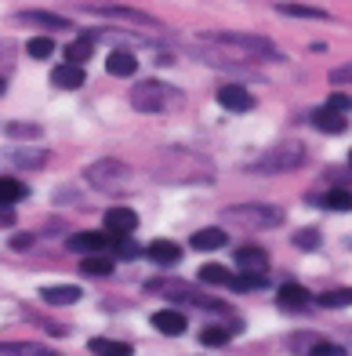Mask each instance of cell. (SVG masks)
Wrapping results in <instances>:
<instances>
[{
  "label": "cell",
  "instance_id": "obj_17",
  "mask_svg": "<svg viewBox=\"0 0 352 356\" xmlns=\"http://www.w3.org/2000/svg\"><path fill=\"white\" fill-rule=\"evenodd\" d=\"M40 298H44L47 305H73L76 298H84V295H80L76 284H55V287H44Z\"/></svg>",
  "mask_w": 352,
  "mask_h": 356
},
{
  "label": "cell",
  "instance_id": "obj_28",
  "mask_svg": "<svg viewBox=\"0 0 352 356\" xmlns=\"http://www.w3.org/2000/svg\"><path fill=\"white\" fill-rule=\"evenodd\" d=\"M200 280L203 284H229L233 273L226 266H218V262H207V266H200Z\"/></svg>",
  "mask_w": 352,
  "mask_h": 356
},
{
  "label": "cell",
  "instance_id": "obj_18",
  "mask_svg": "<svg viewBox=\"0 0 352 356\" xmlns=\"http://www.w3.org/2000/svg\"><path fill=\"white\" fill-rule=\"evenodd\" d=\"M226 229H218V225H207V229H196L193 233V248L196 251H218V248H226Z\"/></svg>",
  "mask_w": 352,
  "mask_h": 356
},
{
  "label": "cell",
  "instance_id": "obj_24",
  "mask_svg": "<svg viewBox=\"0 0 352 356\" xmlns=\"http://www.w3.org/2000/svg\"><path fill=\"white\" fill-rule=\"evenodd\" d=\"M22 197H29L26 182H15V178H0V207H8V204H19Z\"/></svg>",
  "mask_w": 352,
  "mask_h": 356
},
{
  "label": "cell",
  "instance_id": "obj_2",
  "mask_svg": "<svg viewBox=\"0 0 352 356\" xmlns=\"http://www.w3.org/2000/svg\"><path fill=\"white\" fill-rule=\"evenodd\" d=\"M153 178L167 186H211L215 164L189 149H160V156L153 160Z\"/></svg>",
  "mask_w": 352,
  "mask_h": 356
},
{
  "label": "cell",
  "instance_id": "obj_30",
  "mask_svg": "<svg viewBox=\"0 0 352 356\" xmlns=\"http://www.w3.org/2000/svg\"><path fill=\"white\" fill-rule=\"evenodd\" d=\"M236 331H240V327H203V331H200V342H203V346H226Z\"/></svg>",
  "mask_w": 352,
  "mask_h": 356
},
{
  "label": "cell",
  "instance_id": "obj_26",
  "mask_svg": "<svg viewBox=\"0 0 352 356\" xmlns=\"http://www.w3.org/2000/svg\"><path fill=\"white\" fill-rule=\"evenodd\" d=\"M280 15H287V19H330L324 8H309V4H280Z\"/></svg>",
  "mask_w": 352,
  "mask_h": 356
},
{
  "label": "cell",
  "instance_id": "obj_12",
  "mask_svg": "<svg viewBox=\"0 0 352 356\" xmlns=\"http://www.w3.org/2000/svg\"><path fill=\"white\" fill-rule=\"evenodd\" d=\"M146 258H149L153 266L171 269V266L182 258V248H178V244H171V240H153V244L146 248Z\"/></svg>",
  "mask_w": 352,
  "mask_h": 356
},
{
  "label": "cell",
  "instance_id": "obj_5",
  "mask_svg": "<svg viewBox=\"0 0 352 356\" xmlns=\"http://www.w3.org/2000/svg\"><path fill=\"white\" fill-rule=\"evenodd\" d=\"M305 164V145L301 142H276L273 149H265L258 160H254V171H265V175H283V171H294Z\"/></svg>",
  "mask_w": 352,
  "mask_h": 356
},
{
  "label": "cell",
  "instance_id": "obj_7",
  "mask_svg": "<svg viewBox=\"0 0 352 356\" xmlns=\"http://www.w3.org/2000/svg\"><path fill=\"white\" fill-rule=\"evenodd\" d=\"M113 244H117V240L109 236V233H73L66 240V248L76 251V254H102V251H109Z\"/></svg>",
  "mask_w": 352,
  "mask_h": 356
},
{
  "label": "cell",
  "instance_id": "obj_32",
  "mask_svg": "<svg viewBox=\"0 0 352 356\" xmlns=\"http://www.w3.org/2000/svg\"><path fill=\"white\" fill-rule=\"evenodd\" d=\"M229 287H236V291H254V287H265V273H233V280H229Z\"/></svg>",
  "mask_w": 352,
  "mask_h": 356
},
{
  "label": "cell",
  "instance_id": "obj_15",
  "mask_svg": "<svg viewBox=\"0 0 352 356\" xmlns=\"http://www.w3.org/2000/svg\"><path fill=\"white\" fill-rule=\"evenodd\" d=\"M269 254L262 248H236V269L240 273H265Z\"/></svg>",
  "mask_w": 352,
  "mask_h": 356
},
{
  "label": "cell",
  "instance_id": "obj_6",
  "mask_svg": "<svg viewBox=\"0 0 352 356\" xmlns=\"http://www.w3.org/2000/svg\"><path fill=\"white\" fill-rule=\"evenodd\" d=\"M226 218L247 229H273L283 222V211L273 204H240V207H226Z\"/></svg>",
  "mask_w": 352,
  "mask_h": 356
},
{
  "label": "cell",
  "instance_id": "obj_33",
  "mask_svg": "<svg viewBox=\"0 0 352 356\" xmlns=\"http://www.w3.org/2000/svg\"><path fill=\"white\" fill-rule=\"evenodd\" d=\"M33 58H51L55 55V37H37V40H29V47H26Z\"/></svg>",
  "mask_w": 352,
  "mask_h": 356
},
{
  "label": "cell",
  "instance_id": "obj_21",
  "mask_svg": "<svg viewBox=\"0 0 352 356\" xmlns=\"http://www.w3.org/2000/svg\"><path fill=\"white\" fill-rule=\"evenodd\" d=\"M91 55H94V40L91 37H80V40H73L66 47V62H69V66H87Z\"/></svg>",
  "mask_w": 352,
  "mask_h": 356
},
{
  "label": "cell",
  "instance_id": "obj_4",
  "mask_svg": "<svg viewBox=\"0 0 352 356\" xmlns=\"http://www.w3.org/2000/svg\"><path fill=\"white\" fill-rule=\"evenodd\" d=\"M131 106L138 113H171L185 106L182 88L164 84V80H142L138 88H131Z\"/></svg>",
  "mask_w": 352,
  "mask_h": 356
},
{
  "label": "cell",
  "instance_id": "obj_13",
  "mask_svg": "<svg viewBox=\"0 0 352 356\" xmlns=\"http://www.w3.org/2000/svg\"><path fill=\"white\" fill-rule=\"evenodd\" d=\"M91 11H99V15H109V19H124V22H135V26H149V29H160V19H153V15H146V11H131V8H120V4H113V8H91Z\"/></svg>",
  "mask_w": 352,
  "mask_h": 356
},
{
  "label": "cell",
  "instance_id": "obj_39",
  "mask_svg": "<svg viewBox=\"0 0 352 356\" xmlns=\"http://www.w3.org/2000/svg\"><path fill=\"white\" fill-rule=\"evenodd\" d=\"M312 356H349V353H345L342 346H330V342H316Z\"/></svg>",
  "mask_w": 352,
  "mask_h": 356
},
{
  "label": "cell",
  "instance_id": "obj_41",
  "mask_svg": "<svg viewBox=\"0 0 352 356\" xmlns=\"http://www.w3.org/2000/svg\"><path fill=\"white\" fill-rule=\"evenodd\" d=\"M0 225H15V211H8V207H0Z\"/></svg>",
  "mask_w": 352,
  "mask_h": 356
},
{
  "label": "cell",
  "instance_id": "obj_34",
  "mask_svg": "<svg viewBox=\"0 0 352 356\" xmlns=\"http://www.w3.org/2000/svg\"><path fill=\"white\" fill-rule=\"evenodd\" d=\"M294 248L316 251V248H319V229H298V233H294Z\"/></svg>",
  "mask_w": 352,
  "mask_h": 356
},
{
  "label": "cell",
  "instance_id": "obj_10",
  "mask_svg": "<svg viewBox=\"0 0 352 356\" xmlns=\"http://www.w3.org/2000/svg\"><path fill=\"white\" fill-rule=\"evenodd\" d=\"M149 323L160 331V334H171V338H178V334H185V316L178 313V309H160V313H153L149 316Z\"/></svg>",
  "mask_w": 352,
  "mask_h": 356
},
{
  "label": "cell",
  "instance_id": "obj_36",
  "mask_svg": "<svg viewBox=\"0 0 352 356\" xmlns=\"http://www.w3.org/2000/svg\"><path fill=\"white\" fill-rule=\"evenodd\" d=\"M330 84H334V88H342V84H352V62H349V66H338V70H330Z\"/></svg>",
  "mask_w": 352,
  "mask_h": 356
},
{
  "label": "cell",
  "instance_id": "obj_35",
  "mask_svg": "<svg viewBox=\"0 0 352 356\" xmlns=\"http://www.w3.org/2000/svg\"><path fill=\"white\" fill-rule=\"evenodd\" d=\"M8 160H11V164H19V168H40L44 160H47V153L40 149L37 156H29V153L22 149V153H8Z\"/></svg>",
  "mask_w": 352,
  "mask_h": 356
},
{
  "label": "cell",
  "instance_id": "obj_3",
  "mask_svg": "<svg viewBox=\"0 0 352 356\" xmlns=\"http://www.w3.org/2000/svg\"><path fill=\"white\" fill-rule=\"evenodd\" d=\"M84 182L91 189H99V193H131L135 182H138V175L127 168L124 160L106 156V160H94V164L84 168Z\"/></svg>",
  "mask_w": 352,
  "mask_h": 356
},
{
  "label": "cell",
  "instance_id": "obj_27",
  "mask_svg": "<svg viewBox=\"0 0 352 356\" xmlns=\"http://www.w3.org/2000/svg\"><path fill=\"white\" fill-rule=\"evenodd\" d=\"M319 204L330 207V211H352V193L349 189H330L319 197Z\"/></svg>",
  "mask_w": 352,
  "mask_h": 356
},
{
  "label": "cell",
  "instance_id": "obj_42",
  "mask_svg": "<svg viewBox=\"0 0 352 356\" xmlns=\"http://www.w3.org/2000/svg\"><path fill=\"white\" fill-rule=\"evenodd\" d=\"M4 88H8V84H4V76H0V95H4Z\"/></svg>",
  "mask_w": 352,
  "mask_h": 356
},
{
  "label": "cell",
  "instance_id": "obj_44",
  "mask_svg": "<svg viewBox=\"0 0 352 356\" xmlns=\"http://www.w3.org/2000/svg\"><path fill=\"white\" fill-rule=\"evenodd\" d=\"M47 356H55V353H47Z\"/></svg>",
  "mask_w": 352,
  "mask_h": 356
},
{
  "label": "cell",
  "instance_id": "obj_8",
  "mask_svg": "<svg viewBox=\"0 0 352 356\" xmlns=\"http://www.w3.org/2000/svg\"><path fill=\"white\" fill-rule=\"evenodd\" d=\"M218 106L229 109V113H251L254 109V95L244 84H226V88H218Z\"/></svg>",
  "mask_w": 352,
  "mask_h": 356
},
{
  "label": "cell",
  "instance_id": "obj_43",
  "mask_svg": "<svg viewBox=\"0 0 352 356\" xmlns=\"http://www.w3.org/2000/svg\"><path fill=\"white\" fill-rule=\"evenodd\" d=\"M349 164H352V153H349Z\"/></svg>",
  "mask_w": 352,
  "mask_h": 356
},
{
  "label": "cell",
  "instance_id": "obj_16",
  "mask_svg": "<svg viewBox=\"0 0 352 356\" xmlns=\"http://www.w3.org/2000/svg\"><path fill=\"white\" fill-rule=\"evenodd\" d=\"M312 124L319 127V131H327V135H338V131H345V127H349L345 113H334V109H327V106L312 109Z\"/></svg>",
  "mask_w": 352,
  "mask_h": 356
},
{
  "label": "cell",
  "instance_id": "obj_9",
  "mask_svg": "<svg viewBox=\"0 0 352 356\" xmlns=\"http://www.w3.org/2000/svg\"><path fill=\"white\" fill-rule=\"evenodd\" d=\"M135 225H138V215L131 211V207H113V211H106V233L113 240L135 233Z\"/></svg>",
  "mask_w": 352,
  "mask_h": 356
},
{
  "label": "cell",
  "instance_id": "obj_14",
  "mask_svg": "<svg viewBox=\"0 0 352 356\" xmlns=\"http://www.w3.org/2000/svg\"><path fill=\"white\" fill-rule=\"evenodd\" d=\"M84 80H87V73H84V66H55L51 70V84L55 88H62V91H76V88H84Z\"/></svg>",
  "mask_w": 352,
  "mask_h": 356
},
{
  "label": "cell",
  "instance_id": "obj_23",
  "mask_svg": "<svg viewBox=\"0 0 352 356\" xmlns=\"http://www.w3.org/2000/svg\"><path fill=\"white\" fill-rule=\"evenodd\" d=\"M80 273H87V277H109L113 273V258L109 254H84Z\"/></svg>",
  "mask_w": 352,
  "mask_h": 356
},
{
  "label": "cell",
  "instance_id": "obj_40",
  "mask_svg": "<svg viewBox=\"0 0 352 356\" xmlns=\"http://www.w3.org/2000/svg\"><path fill=\"white\" fill-rule=\"evenodd\" d=\"M11 248L15 251H29V248H33V236H29V233H15L11 236Z\"/></svg>",
  "mask_w": 352,
  "mask_h": 356
},
{
  "label": "cell",
  "instance_id": "obj_11",
  "mask_svg": "<svg viewBox=\"0 0 352 356\" xmlns=\"http://www.w3.org/2000/svg\"><path fill=\"white\" fill-rule=\"evenodd\" d=\"M106 70H109V76H135L138 58H135V51H127V47H113L106 58Z\"/></svg>",
  "mask_w": 352,
  "mask_h": 356
},
{
  "label": "cell",
  "instance_id": "obj_1",
  "mask_svg": "<svg viewBox=\"0 0 352 356\" xmlns=\"http://www.w3.org/2000/svg\"><path fill=\"white\" fill-rule=\"evenodd\" d=\"M193 55L211 62L215 70H244L262 58H283L269 44V37L254 33H200V40L193 44Z\"/></svg>",
  "mask_w": 352,
  "mask_h": 356
},
{
  "label": "cell",
  "instance_id": "obj_37",
  "mask_svg": "<svg viewBox=\"0 0 352 356\" xmlns=\"http://www.w3.org/2000/svg\"><path fill=\"white\" fill-rule=\"evenodd\" d=\"M327 109H334V113H345V117H349V109H352V99H349V95H330Z\"/></svg>",
  "mask_w": 352,
  "mask_h": 356
},
{
  "label": "cell",
  "instance_id": "obj_19",
  "mask_svg": "<svg viewBox=\"0 0 352 356\" xmlns=\"http://www.w3.org/2000/svg\"><path fill=\"white\" fill-rule=\"evenodd\" d=\"M309 298H312V295H309L301 284H283V287H280V305H283V309H291V313L305 309Z\"/></svg>",
  "mask_w": 352,
  "mask_h": 356
},
{
  "label": "cell",
  "instance_id": "obj_31",
  "mask_svg": "<svg viewBox=\"0 0 352 356\" xmlns=\"http://www.w3.org/2000/svg\"><path fill=\"white\" fill-rule=\"evenodd\" d=\"M8 138H40V124H29V120H11L8 127Z\"/></svg>",
  "mask_w": 352,
  "mask_h": 356
},
{
  "label": "cell",
  "instance_id": "obj_20",
  "mask_svg": "<svg viewBox=\"0 0 352 356\" xmlns=\"http://www.w3.org/2000/svg\"><path fill=\"white\" fill-rule=\"evenodd\" d=\"M19 22H33L44 29H69V19L66 15H55V11H22Z\"/></svg>",
  "mask_w": 352,
  "mask_h": 356
},
{
  "label": "cell",
  "instance_id": "obj_38",
  "mask_svg": "<svg viewBox=\"0 0 352 356\" xmlns=\"http://www.w3.org/2000/svg\"><path fill=\"white\" fill-rule=\"evenodd\" d=\"M113 248H117V258H138V251H142L138 244H131V240H117Z\"/></svg>",
  "mask_w": 352,
  "mask_h": 356
},
{
  "label": "cell",
  "instance_id": "obj_29",
  "mask_svg": "<svg viewBox=\"0 0 352 356\" xmlns=\"http://www.w3.org/2000/svg\"><path fill=\"white\" fill-rule=\"evenodd\" d=\"M0 353H8V356H47V349L37 346V342H4Z\"/></svg>",
  "mask_w": 352,
  "mask_h": 356
},
{
  "label": "cell",
  "instance_id": "obj_25",
  "mask_svg": "<svg viewBox=\"0 0 352 356\" xmlns=\"http://www.w3.org/2000/svg\"><path fill=\"white\" fill-rule=\"evenodd\" d=\"M324 309H349L352 305V287H334V291H327V295H319L316 298Z\"/></svg>",
  "mask_w": 352,
  "mask_h": 356
},
{
  "label": "cell",
  "instance_id": "obj_22",
  "mask_svg": "<svg viewBox=\"0 0 352 356\" xmlns=\"http://www.w3.org/2000/svg\"><path fill=\"white\" fill-rule=\"evenodd\" d=\"M87 349L94 356H131V346H127V342H113V338H91Z\"/></svg>",
  "mask_w": 352,
  "mask_h": 356
}]
</instances>
